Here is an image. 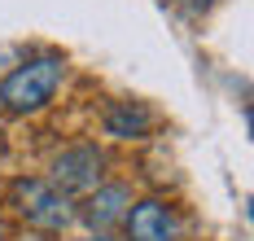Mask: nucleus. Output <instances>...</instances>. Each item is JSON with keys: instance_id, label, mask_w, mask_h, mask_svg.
Listing matches in <instances>:
<instances>
[{"instance_id": "0eeeda50", "label": "nucleus", "mask_w": 254, "mask_h": 241, "mask_svg": "<svg viewBox=\"0 0 254 241\" xmlns=\"http://www.w3.org/2000/svg\"><path fill=\"white\" fill-rule=\"evenodd\" d=\"M83 241H123V237H114V233H88Z\"/></svg>"}, {"instance_id": "39448f33", "label": "nucleus", "mask_w": 254, "mask_h": 241, "mask_svg": "<svg viewBox=\"0 0 254 241\" xmlns=\"http://www.w3.org/2000/svg\"><path fill=\"white\" fill-rule=\"evenodd\" d=\"M131 202L136 197L127 184H97L92 193H83V206H75V219L88 224V233H114L123 228Z\"/></svg>"}, {"instance_id": "423d86ee", "label": "nucleus", "mask_w": 254, "mask_h": 241, "mask_svg": "<svg viewBox=\"0 0 254 241\" xmlns=\"http://www.w3.org/2000/svg\"><path fill=\"white\" fill-rule=\"evenodd\" d=\"M105 136H114V140H145L153 132V114L149 106H140V101H114V106L105 110L101 119Z\"/></svg>"}, {"instance_id": "1a4fd4ad", "label": "nucleus", "mask_w": 254, "mask_h": 241, "mask_svg": "<svg viewBox=\"0 0 254 241\" xmlns=\"http://www.w3.org/2000/svg\"><path fill=\"white\" fill-rule=\"evenodd\" d=\"M0 241H4V219H0Z\"/></svg>"}, {"instance_id": "20e7f679", "label": "nucleus", "mask_w": 254, "mask_h": 241, "mask_svg": "<svg viewBox=\"0 0 254 241\" xmlns=\"http://www.w3.org/2000/svg\"><path fill=\"white\" fill-rule=\"evenodd\" d=\"M123 233H127L123 241H184V219L171 202L145 197V202H131Z\"/></svg>"}, {"instance_id": "f03ea898", "label": "nucleus", "mask_w": 254, "mask_h": 241, "mask_svg": "<svg viewBox=\"0 0 254 241\" xmlns=\"http://www.w3.org/2000/svg\"><path fill=\"white\" fill-rule=\"evenodd\" d=\"M9 202H13V211H18V219H22L26 228H35L44 237H57V233H66L75 224V202L57 184H49L44 176L13 180L9 184Z\"/></svg>"}, {"instance_id": "f257e3e1", "label": "nucleus", "mask_w": 254, "mask_h": 241, "mask_svg": "<svg viewBox=\"0 0 254 241\" xmlns=\"http://www.w3.org/2000/svg\"><path fill=\"white\" fill-rule=\"evenodd\" d=\"M62 79H66V57L40 53L0 79V106L9 114H35V110H44L53 101V92L62 88Z\"/></svg>"}, {"instance_id": "6e6552de", "label": "nucleus", "mask_w": 254, "mask_h": 241, "mask_svg": "<svg viewBox=\"0 0 254 241\" xmlns=\"http://www.w3.org/2000/svg\"><path fill=\"white\" fill-rule=\"evenodd\" d=\"M189 9H210V0H184Z\"/></svg>"}, {"instance_id": "7ed1b4c3", "label": "nucleus", "mask_w": 254, "mask_h": 241, "mask_svg": "<svg viewBox=\"0 0 254 241\" xmlns=\"http://www.w3.org/2000/svg\"><path fill=\"white\" fill-rule=\"evenodd\" d=\"M49 184H57L66 197H79V193H92L97 184H105V154L83 140V145H70L62 149L49 167Z\"/></svg>"}]
</instances>
